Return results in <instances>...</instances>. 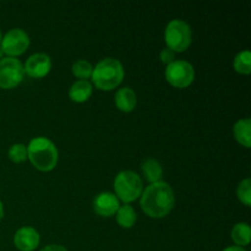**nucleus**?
<instances>
[{
    "label": "nucleus",
    "instance_id": "obj_19",
    "mask_svg": "<svg viewBox=\"0 0 251 251\" xmlns=\"http://www.w3.org/2000/svg\"><path fill=\"white\" fill-rule=\"evenodd\" d=\"M71 71H73L74 75L78 78V80H88L92 76L93 66L90 61L87 60H81L75 61L71 66Z\"/></svg>",
    "mask_w": 251,
    "mask_h": 251
},
{
    "label": "nucleus",
    "instance_id": "obj_17",
    "mask_svg": "<svg viewBox=\"0 0 251 251\" xmlns=\"http://www.w3.org/2000/svg\"><path fill=\"white\" fill-rule=\"evenodd\" d=\"M117 222L122 228H131L136 223L137 216L135 212L134 207L127 203L120 206L119 210L117 211Z\"/></svg>",
    "mask_w": 251,
    "mask_h": 251
},
{
    "label": "nucleus",
    "instance_id": "obj_11",
    "mask_svg": "<svg viewBox=\"0 0 251 251\" xmlns=\"http://www.w3.org/2000/svg\"><path fill=\"white\" fill-rule=\"evenodd\" d=\"M41 237L32 227H22L14 235V244L20 251H33L38 248Z\"/></svg>",
    "mask_w": 251,
    "mask_h": 251
},
{
    "label": "nucleus",
    "instance_id": "obj_9",
    "mask_svg": "<svg viewBox=\"0 0 251 251\" xmlns=\"http://www.w3.org/2000/svg\"><path fill=\"white\" fill-rule=\"evenodd\" d=\"M51 69V59L48 54H32L24 65L25 74L32 78H42L48 75Z\"/></svg>",
    "mask_w": 251,
    "mask_h": 251
},
{
    "label": "nucleus",
    "instance_id": "obj_2",
    "mask_svg": "<svg viewBox=\"0 0 251 251\" xmlns=\"http://www.w3.org/2000/svg\"><path fill=\"white\" fill-rule=\"evenodd\" d=\"M27 158L41 172H50L58 164V149L47 137H34L27 146Z\"/></svg>",
    "mask_w": 251,
    "mask_h": 251
},
{
    "label": "nucleus",
    "instance_id": "obj_4",
    "mask_svg": "<svg viewBox=\"0 0 251 251\" xmlns=\"http://www.w3.org/2000/svg\"><path fill=\"white\" fill-rule=\"evenodd\" d=\"M114 195L118 200L129 205L132 201L137 200L144 191L142 180L140 176L131 171H123L115 176Z\"/></svg>",
    "mask_w": 251,
    "mask_h": 251
},
{
    "label": "nucleus",
    "instance_id": "obj_23",
    "mask_svg": "<svg viewBox=\"0 0 251 251\" xmlns=\"http://www.w3.org/2000/svg\"><path fill=\"white\" fill-rule=\"evenodd\" d=\"M41 251H68V249H65L64 247L58 244H50V245H47L46 248H43Z\"/></svg>",
    "mask_w": 251,
    "mask_h": 251
},
{
    "label": "nucleus",
    "instance_id": "obj_14",
    "mask_svg": "<svg viewBox=\"0 0 251 251\" xmlns=\"http://www.w3.org/2000/svg\"><path fill=\"white\" fill-rule=\"evenodd\" d=\"M234 137L242 146L250 149L251 146V120L249 118L240 119L235 123L233 127Z\"/></svg>",
    "mask_w": 251,
    "mask_h": 251
},
{
    "label": "nucleus",
    "instance_id": "obj_12",
    "mask_svg": "<svg viewBox=\"0 0 251 251\" xmlns=\"http://www.w3.org/2000/svg\"><path fill=\"white\" fill-rule=\"evenodd\" d=\"M136 93L130 87H123L115 93V105L120 112L130 113L136 108Z\"/></svg>",
    "mask_w": 251,
    "mask_h": 251
},
{
    "label": "nucleus",
    "instance_id": "obj_3",
    "mask_svg": "<svg viewBox=\"0 0 251 251\" xmlns=\"http://www.w3.org/2000/svg\"><path fill=\"white\" fill-rule=\"evenodd\" d=\"M92 82L100 91H112L122 83L124 68L118 59L104 58L93 68Z\"/></svg>",
    "mask_w": 251,
    "mask_h": 251
},
{
    "label": "nucleus",
    "instance_id": "obj_20",
    "mask_svg": "<svg viewBox=\"0 0 251 251\" xmlns=\"http://www.w3.org/2000/svg\"><path fill=\"white\" fill-rule=\"evenodd\" d=\"M237 195L240 202L249 207L251 205V180L249 178L240 181L237 189Z\"/></svg>",
    "mask_w": 251,
    "mask_h": 251
},
{
    "label": "nucleus",
    "instance_id": "obj_27",
    "mask_svg": "<svg viewBox=\"0 0 251 251\" xmlns=\"http://www.w3.org/2000/svg\"><path fill=\"white\" fill-rule=\"evenodd\" d=\"M1 39H2V33H1V29H0V43H1Z\"/></svg>",
    "mask_w": 251,
    "mask_h": 251
},
{
    "label": "nucleus",
    "instance_id": "obj_26",
    "mask_svg": "<svg viewBox=\"0 0 251 251\" xmlns=\"http://www.w3.org/2000/svg\"><path fill=\"white\" fill-rule=\"evenodd\" d=\"M4 55H5V54H4V50H2L1 46H0V59H2V58H4Z\"/></svg>",
    "mask_w": 251,
    "mask_h": 251
},
{
    "label": "nucleus",
    "instance_id": "obj_22",
    "mask_svg": "<svg viewBox=\"0 0 251 251\" xmlns=\"http://www.w3.org/2000/svg\"><path fill=\"white\" fill-rule=\"evenodd\" d=\"M159 59H161L162 63L169 65L171 63H173L176 60V53L173 50H171L169 48L162 49L161 53H159Z\"/></svg>",
    "mask_w": 251,
    "mask_h": 251
},
{
    "label": "nucleus",
    "instance_id": "obj_6",
    "mask_svg": "<svg viewBox=\"0 0 251 251\" xmlns=\"http://www.w3.org/2000/svg\"><path fill=\"white\" fill-rule=\"evenodd\" d=\"M25 76L24 64L17 58L4 56L0 59V88L12 90L22 82Z\"/></svg>",
    "mask_w": 251,
    "mask_h": 251
},
{
    "label": "nucleus",
    "instance_id": "obj_7",
    "mask_svg": "<svg viewBox=\"0 0 251 251\" xmlns=\"http://www.w3.org/2000/svg\"><path fill=\"white\" fill-rule=\"evenodd\" d=\"M166 80L176 88H186L195 80V70L189 61L174 60L166 68Z\"/></svg>",
    "mask_w": 251,
    "mask_h": 251
},
{
    "label": "nucleus",
    "instance_id": "obj_13",
    "mask_svg": "<svg viewBox=\"0 0 251 251\" xmlns=\"http://www.w3.org/2000/svg\"><path fill=\"white\" fill-rule=\"evenodd\" d=\"M93 87L92 83L88 80H77L71 85L69 91V97L73 102L83 103L88 100V98L92 96Z\"/></svg>",
    "mask_w": 251,
    "mask_h": 251
},
{
    "label": "nucleus",
    "instance_id": "obj_1",
    "mask_svg": "<svg viewBox=\"0 0 251 251\" xmlns=\"http://www.w3.org/2000/svg\"><path fill=\"white\" fill-rule=\"evenodd\" d=\"M176 203L173 189L166 181L150 184L140 196L141 210L151 218H163L171 213Z\"/></svg>",
    "mask_w": 251,
    "mask_h": 251
},
{
    "label": "nucleus",
    "instance_id": "obj_24",
    "mask_svg": "<svg viewBox=\"0 0 251 251\" xmlns=\"http://www.w3.org/2000/svg\"><path fill=\"white\" fill-rule=\"evenodd\" d=\"M223 251H247V250H245L244 248H240V247H228Z\"/></svg>",
    "mask_w": 251,
    "mask_h": 251
},
{
    "label": "nucleus",
    "instance_id": "obj_18",
    "mask_svg": "<svg viewBox=\"0 0 251 251\" xmlns=\"http://www.w3.org/2000/svg\"><path fill=\"white\" fill-rule=\"evenodd\" d=\"M234 69L242 75H249L251 71V54L249 50H243L234 58Z\"/></svg>",
    "mask_w": 251,
    "mask_h": 251
},
{
    "label": "nucleus",
    "instance_id": "obj_8",
    "mask_svg": "<svg viewBox=\"0 0 251 251\" xmlns=\"http://www.w3.org/2000/svg\"><path fill=\"white\" fill-rule=\"evenodd\" d=\"M0 46L4 50V54L10 58H16L28 49L29 37L24 29L12 28L2 36Z\"/></svg>",
    "mask_w": 251,
    "mask_h": 251
},
{
    "label": "nucleus",
    "instance_id": "obj_10",
    "mask_svg": "<svg viewBox=\"0 0 251 251\" xmlns=\"http://www.w3.org/2000/svg\"><path fill=\"white\" fill-rule=\"evenodd\" d=\"M120 207V201L113 193H100L93 200V210L102 217H112Z\"/></svg>",
    "mask_w": 251,
    "mask_h": 251
},
{
    "label": "nucleus",
    "instance_id": "obj_25",
    "mask_svg": "<svg viewBox=\"0 0 251 251\" xmlns=\"http://www.w3.org/2000/svg\"><path fill=\"white\" fill-rule=\"evenodd\" d=\"M2 217H4V206H2L1 200H0V222H1Z\"/></svg>",
    "mask_w": 251,
    "mask_h": 251
},
{
    "label": "nucleus",
    "instance_id": "obj_5",
    "mask_svg": "<svg viewBox=\"0 0 251 251\" xmlns=\"http://www.w3.org/2000/svg\"><path fill=\"white\" fill-rule=\"evenodd\" d=\"M164 39H166L167 48L173 50L174 53L185 51L190 47L193 36L191 28L188 22L183 20H172L166 27L164 31Z\"/></svg>",
    "mask_w": 251,
    "mask_h": 251
},
{
    "label": "nucleus",
    "instance_id": "obj_21",
    "mask_svg": "<svg viewBox=\"0 0 251 251\" xmlns=\"http://www.w3.org/2000/svg\"><path fill=\"white\" fill-rule=\"evenodd\" d=\"M10 161L14 163H22L27 159V147L24 144H15L7 152Z\"/></svg>",
    "mask_w": 251,
    "mask_h": 251
},
{
    "label": "nucleus",
    "instance_id": "obj_16",
    "mask_svg": "<svg viewBox=\"0 0 251 251\" xmlns=\"http://www.w3.org/2000/svg\"><path fill=\"white\" fill-rule=\"evenodd\" d=\"M230 237H232L233 242L235 243V247H247V245H249L251 239L250 226L245 222L237 223V225L233 227Z\"/></svg>",
    "mask_w": 251,
    "mask_h": 251
},
{
    "label": "nucleus",
    "instance_id": "obj_15",
    "mask_svg": "<svg viewBox=\"0 0 251 251\" xmlns=\"http://www.w3.org/2000/svg\"><path fill=\"white\" fill-rule=\"evenodd\" d=\"M141 172L144 174L145 179L151 184L161 181L162 176H163V169H162L161 163L153 158L146 159L141 164Z\"/></svg>",
    "mask_w": 251,
    "mask_h": 251
}]
</instances>
